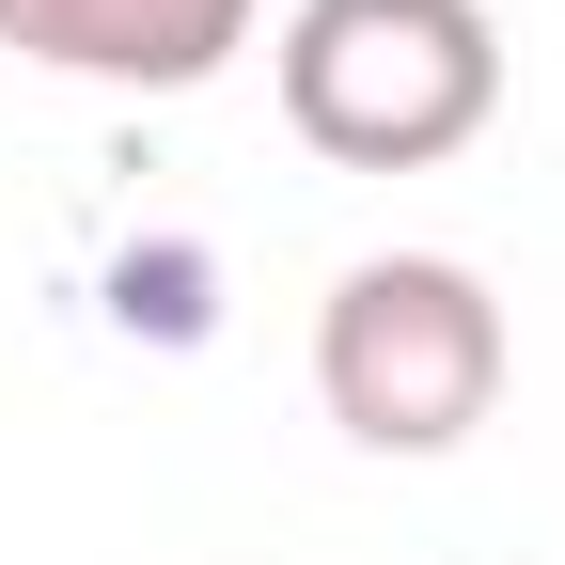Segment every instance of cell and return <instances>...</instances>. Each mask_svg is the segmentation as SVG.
Instances as JSON below:
<instances>
[{
    "label": "cell",
    "instance_id": "obj_1",
    "mask_svg": "<svg viewBox=\"0 0 565 565\" xmlns=\"http://www.w3.org/2000/svg\"><path fill=\"white\" fill-rule=\"evenodd\" d=\"M503 110L487 0H299L282 17V126L330 173H440Z\"/></svg>",
    "mask_w": 565,
    "mask_h": 565
},
{
    "label": "cell",
    "instance_id": "obj_2",
    "mask_svg": "<svg viewBox=\"0 0 565 565\" xmlns=\"http://www.w3.org/2000/svg\"><path fill=\"white\" fill-rule=\"evenodd\" d=\"M315 408L362 456H456L503 408V299L456 252H362L315 299Z\"/></svg>",
    "mask_w": 565,
    "mask_h": 565
},
{
    "label": "cell",
    "instance_id": "obj_3",
    "mask_svg": "<svg viewBox=\"0 0 565 565\" xmlns=\"http://www.w3.org/2000/svg\"><path fill=\"white\" fill-rule=\"evenodd\" d=\"M0 47L95 95H204L252 47V0H0Z\"/></svg>",
    "mask_w": 565,
    "mask_h": 565
}]
</instances>
